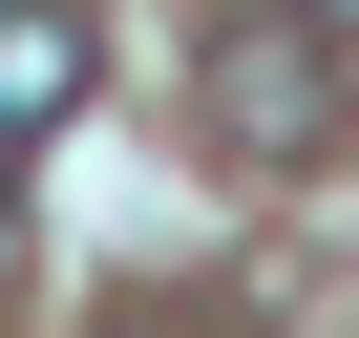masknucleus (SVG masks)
Instances as JSON below:
<instances>
[{"mask_svg":"<svg viewBox=\"0 0 359 338\" xmlns=\"http://www.w3.org/2000/svg\"><path fill=\"white\" fill-rule=\"evenodd\" d=\"M191 106H212V148H233V169H317L359 85H338V43L296 22V0H233V22H212V64H191Z\"/></svg>","mask_w":359,"mask_h":338,"instance_id":"nucleus-1","label":"nucleus"},{"mask_svg":"<svg viewBox=\"0 0 359 338\" xmlns=\"http://www.w3.org/2000/svg\"><path fill=\"white\" fill-rule=\"evenodd\" d=\"M85 106V0H0V148H43Z\"/></svg>","mask_w":359,"mask_h":338,"instance_id":"nucleus-2","label":"nucleus"},{"mask_svg":"<svg viewBox=\"0 0 359 338\" xmlns=\"http://www.w3.org/2000/svg\"><path fill=\"white\" fill-rule=\"evenodd\" d=\"M296 22H317V43H359V0H296Z\"/></svg>","mask_w":359,"mask_h":338,"instance_id":"nucleus-3","label":"nucleus"}]
</instances>
